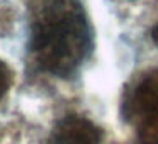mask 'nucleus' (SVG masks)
<instances>
[{"label": "nucleus", "instance_id": "nucleus-1", "mask_svg": "<svg viewBox=\"0 0 158 144\" xmlns=\"http://www.w3.org/2000/svg\"><path fill=\"white\" fill-rule=\"evenodd\" d=\"M31 51L39 68L70 76L87 59L92 32L80 0H31Z\"/></svg>", "mask_w": 158, "mask_h": 144}, {"label": "nucleus", "instance_id": "nucleus-2", "mask_svg": "<svg viewBox=\"0 0 158 144\" xmlns=\"http://www.w3.org/2000/svg\"><path fill=\"white\" fill-rule=\"evenodd\" d=\"M127 105L138 120L141 144H158V70L144 73L134 83Z\"/></svg>", "mask_w": 158, "mask_h": 144}, {"label": "nucleus", "instance_id": "nucleus-3", "mask_svg": "<svg viewBox=\"0 0 158 144\" xmlns=\"http://www.w3.org/2000/svg\"><path fill=\"white\" fill-rule=\"evenodd\" d=\"M100 129L89 119L68 115L55 127L48 144H100Z\"/></svg>", "mask_w": 158, "mask_h": 144}, {"label": "nucleus", "instance_id": "nucleus-4", "mask_svg": "<svg viewBox=\"0 0 158 144\" xmlns=\"http://www.w3.org/2000/svg\"><path fill=\"white\" fill-rule=\"evenodd\" d=\"M10 83H12V73L9 70V66L0 59V98L7 93Z\"/></svg>", "mask_w": 158, "mask_h": 144}, {"label": "nucleus", "instance_id": "nucleus-5", "mask_svg": "<svg viewBox=\"0 0 158 144\" xmlns=\"http://www.w3.org/2000/svg\"><path fill=\"white\" fill-rule=\"evenodd\" d=\"M151 39H153V42L158 46V24L155 26V27H153V31H151Z\"/></svg>", "mask_w": 158, "mask_h": 144}]
</instances>
